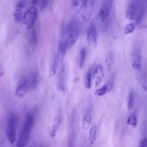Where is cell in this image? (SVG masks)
I'll list each match as a JSON object with an SVG mask.
<instances>
[{
    "instance_id": "7c38bea8",
    "label": "cell",
    "mask_w": 147,
    "mask_h": 147,
    "mask_svg": "<svg viewBox=\"0 0 147 147\" xmlns=\"http://www.w3.org/2000/svg\"><path fill=\"white\" fill-rule=\"evenodd\" d=\"M25 0H20V1L16 5L13 13V18L16 23H20L22 21L24 16L22 9L25 6Z\"/></svg>"
},
{
    "instance_id": "277c9868",
    "label": "cell",
    "mask_w": 147,
    "mask_h": 147,
    "mask_svg": "<svg viewBox=\"0 0 147 147\" xmlns=\"http://www.w3.org/2000/svg\"><path fill=\"white\" fill-rule=\"evenodd\" d=\"M17 116L14 113H11L7 118L6 126V135L11 144L16 141V128L17 125Z\"/></svg>"
},
{
    "instance_id": "1f68e13d",
    "label": "cell",
    "mask_w": 147,
    "mask_h": 147,
    "mask_svg": "<svg viewBox=\"0 0 147 147\" xmlns=\"http://www.w3.org/2000/svg\"><path fill=\"white\" fill-rule=\"evenodd\" d=\"M142 88L144 89V91H147V86H145V85H143V86H142Z\"/></svg>"
},
{
    "instance_id": "e0dca14e",
    "label": "cell",
    "mask_w": 147,
    "mask_h": 147,
    "mask_svg": "<svg viewBox=\"0 0 147 147\" xmlns=\"http://www.w3.org/2000/svg\"><path fill=\"white\" fill-rule=\"evenodd\" d=\"M92 121V115L90 109H88L85 112L83 121H82V127L84 130H87L91 123Z\"/></svg>"
},
{
    "instance_id": "484cf974",
    "label": "cell",
    "mask_w": 147,
    "mask_h": 147,
    "mask_svg": "<svg viewBox=\"0 0 147 147\" xmlns=\"http://www.w3.org/2000/svg\"><path fill=\"white\" fill-rule=\"evenodd\" d=\"M30 30V33L29 36V41L30 42V44L32 47H34L36 45L37 42V38L36 30L34 28H33Z\"/></svg>"
},
{
    "instance_id": "3957f363",
    "label": "cell",
    "mask_w": 147,
    "mask_h": 147,
    "mask_svg": "<svg viewBox=\"0 0 147 147\" xmlns=\"http://www.w3.org/2000/svg\"><path fill=\"white\" fill-rule=\"evenodd\" d=\"M38 16V10L36 6L30 7L24 14L22 22L28 30L34 28Z\"/></svg>"
},
{
    "instance_id": "4fadbf2b",
    "label": "cell",
    "mask_w": 147,
    "mask_h": 147,
    "mask_svg": "<svg viewBox=\"0 0 147 147\" xmlns=\"http://www.w3.org/2000/svg\"><path fill=\"white\" fill-rule=\"evenodd\" d=\"M76 140V134L74 125V122H71V125L68 132L67 147H75Z\"/></svg>"
},
{
    "instance_id": "7a4b0ae2",
    "label": "cell",
    "mask_w": 147,
    "mask_h": 147,
    "mask_svg": "<svg viewBox=\"0 0 147 147\" xmlns=\"http://www.w3.org/2000/svg\"><path fill=\"white\" fill-rule=\"evenodd\" d=\"M34 117L31 114H27L17 142V147H24L29 142L33 127Z\"/></svg>"
},
{
    "instance_id": "83f0119b",
    "label": "cell",
    "mask_w": 147,
    "mask_h": 147,
    "mask_svg": "<svg viewBox=\"0 0 147 147\" xmlns=\"http://www.w3.org/2000/svg\"><path fill=\"white\" fill-rule=\"evenodd\" d=\"M136 29V24L134 23H129L127 24L123 29V34L125 35L132 33Z\"/></svg>"
},
{
    "instance_id": "5bb4252c",
    "label": "cell",
    "mask_w": 147,
    "mask_h": 147,
    "mask_svg": "<svg viewBox=\"0 0 147 147\" xmlns=\"http://www.w3.org/2000/svg\"><path fill=\"white\" fill-rule=\"evenodd\" d=\"M37 78V75L34 72H32L25 79L29 92H31L34 90L36 84Z\"/></svg>"
},
{
    "instance_id": "d4e9b609",
    "label": "cell",
    "mask_w": 147,
    "mask_h": 147,
    "mask_svg": "<svg viewBox=\"0 0 147 147\" xmlns=\"http://www.w3.org/2000/svg\"><path fill=\"white\" fill-rule=\"evenodd\" d=\"M86 49L84 48H82L80 50L79 52V68H82L86 61Z\"/></svg>"
},
{
    "instance_id": "d6a6232c",
    "label": "cell",
    "mask_w": 147,
    "mask_h": 147,
    "mask_svg": "<svg viewBox=\"0 0 147 147\" xmlns=\"http://www.w3.org/2000/svg\"><path fill=\"white\" fill-rule=\"evenodd\" d=\"M116 1V0H111L112 2H114V1Z\"/></svg>"
},
{
    "instance_id": "4dcf8cb0",
    "label": "cell",
    "mask_w": 147,
    "mask_h": 147,
    "mask_svg": "<svg viewBox=\"0 0 147 147\" xmlns=\"http://www.w3.org/2000/svg\"><path fill=\"white\" fill-rule=\"evenodd\" d=\"M39 0H31V3L33 6H37L38 4Z\"/></svg>"
},
{
    "instance_id": "cb8c5ba5",
    "label": "cell",
    "mask_w": 147,
    "mask_h": 147,
    "mask_svg": "<svg viewBox=\"0 0 147 147\" xmlns=\"http://www.w3.org/2000/svg\"><path fill=\"white\" fill-rule=\"evenodd\" d=\"M92 71L91 69H90L86 74L84 79V86L87 89H90L91 87V82H92Z\"/></svg>"
},
{
    "instance_id": "9c48e42d",
    "label": "cell",
    "mask_w": 147,
    "mask_h": 147,
    "mask_svg": "<svg viewBox=\"0 0 147 147\" xmlns=\"http://www.w3.org/2000/svg\"><path fill=\"white\" fill-rule=\"evenodd\" d=\"M112 3L113 2L111 0L104 1L98 14V18L100 22H104L108 18L111 8Z\"/></svg>"
},
{
    "instance_id": "7402d4cb",
    "label": "cell",
    "mask_w": 147,
    "mask_h": 147,
    "mask_svg": "<svg viewBox=\"0 0 147 147\" xmlns=\"http://www.w3.org/2000/svg\"><path fill=\"white\" fill-rule=\"evenodd\" d=\"M59 59L57 55V54L54 56L51 65L50 67V72H49V76L52 77L55 75L56 73V70H57V67L59 64Z\"/></svg>"
},
{
    "instance_id": "d6986e66",
    "label": "cell",
    "mask_w": 147,
    "mask_h": 147,
    "mask_svg": "<svg viewBox=\"0 0 147 147\" xmlns=\"http://www.w3.org/2000/svg\"><path fill=\"white\" fill-rule=\"evenodd\" d=\"M86 0H72V10L75 14L79 13L83 9Z\"/></svg>"
},
{
    "instance_id": "8fae6325",
    "label": "cell",
    "mask_w": 147,
    "mask_h": 147,
    "mask_svg": "<svg viewBox=\"0 0 147 147\" xmlns=\"http://www.w3.org/2000/svg\"><path fill=\"white\" fill-rule=\"evenodd\" d=\"M92 75L95 87L98 86L104 78V71L102 66L101 65H96L92 71Z\"/></svg>"
},
{
    "instance_id": "4316f807",
    "label": "cell",
    "mask_w": 147,
    "mask_h": 147,
    "mask_svg": "<svg viewBox=\"0 0 147 147\" xmlns=\"http://www.w3.org/2000/svg\"><path fill=\"white\" fill-rule=\"evenodd\" d=\"M134 105V93L133 91H130L127 98V107L128 110H131L133 108Z\"/></svg>"
},
{
    "instance_id": "8992f818",
    "label": "cell",
    "mask_w": 147,
    "mask_h": 147,
    "mask_svg": "<svg viewBox=\"0 0 147 147\" xmlns=\"http://www.w3.org/2000/svg\"><path fill=\"white\" fill-rule=\"evenodd\" d=\"M140 3L141 0H131L129 2L125 13L126 20L129 21L135 20L140 8Z\"/></svg>"
},
{
    "instance_id": "44dd1931",
    "label": "cell",
    "mask_w": 147,
    "mask_h": 147,
    "mask_svg": "<svg viewBox=\"0 0 147 147\" xmlns=\"http://www.w3.org/2000/svg\"><path fill=\"white\" fill-rule=\"evenodd\" d=\"M97 133V126L96 125H93L90 129L88 134V142L90 145H92L96 138Z\"/></svg>"
},
{
    "instance_id": "6da1fadb",
    "label": "cell",
    "mask_w": 147,
    "mask_h": 147,
    "mask_svg": "<svg viewBox=\"0 0 147 147\" xmlns=\"http://www.w3.org/2000/svg\"><path fill=\"white\" fill-rule=\"evenodd\" d=\"M79 34V25L78 22L71 21L64 29L60 39L66 42L67 48H71L77 42Z\"/></svg>"
},
{
    "instance_id": "5b68a950",
    "label": "cell",
    "mask_w": 147,
    "mask_h": 147,
    "mask_svg": "<svg viewBox=\"0 0 147 147\" xmlns=\"http://www.w3.org/2000/svg\"><path fill=\"white\" fill-rule=\"evenodd\" d=\"M131 65L136 71H140L141 65V45L136 43L131 52Z\"/></svg>"
},
{
    "instance_id": "9a60e30c",
    "label": "cell",
    "mask_w": 147,
    "mask_h": 147,
    "mask_svg": "<svg viewBox=\"0 0 147 147\" xmlns=\"http://www.w3.org/2000/svg\"><path fill=\"white\" fill-rule=\"evenodd\" d=\"M28 92H29L28 87L26 83V81L24 80L18 85L16 90L15 94L18 98H23Z\"/></svg>"
},
{
    "instance_id": "ffe728a7",
    "label": "cell",
    "mask_w": 147,
    "mask_h": 147,
    "mask_svg": "<svg viewBox=\"0 0 147 147\" xmlns=\"http://www.w3.org/2000/svg\"><path fill=\"white\" fill-rule=\"evenodd\" d=\"M114 59L113 54L111 52L108 53L106 56L105 60V63L108 71H110L111 70L114 64Z\"/></svg>"
},
{
    "instance_id": "2e32d148",
    "label": "cell",
    "mask_w": 147,
    "mask_h": 147,
    "mask_svg": "<svg viewBox=\"0 0 147 147\" xmlns=\"http://www.w3.org/2000/svg\"><path fill=\"white\" fill-rule=\"evenodd\" d=\"M61 119H62V115H61V114L60 112L58 113V114H57L55 120H54V122H53V123L51 127V130H50V132H49V134H50V136L51 137H54L56 135V131H57L58 130V128L60 126V124L61 123Z\"/></svg>"
},
{
    "instance_id": "f1b7e54d",
    "label": "cell",
    "mask_w": 147,
    "mask_h": 147,
    "mask_svg": "<svg viewBox=\"0 0 147 147\" xmlns=\"http://www.w3.org/2000/svg\"><path fill=\"white\" fill-rule=\"evenodd\" d=\"M48 0H39L38 1V5L40 9L42 10L44 9L48 5Z\"/></svg>"
},
{
    "instance_id": "52a82bcc",
    "label": "cell",
    "mask_w": 147,
    "mask_h": 147,
    "mask_svg": "<svg viewBox=\"0 0 147 147\" xmlns=\"http://www.w3.org/2000/svg\"><path fill=\"white\" fill-rule=\"evenodd\" d=\"M86 40L87 45L91 48H95L97 46V31L96 26L91 24L88 28L86 34Z\"/></svg>"
},
{
    "instance_id": "603a6c76",
    "label": "cell",
    "mask_w": 147,
    "mask_h": 147,
    "mask_svg": "<svg viewBox=\"0 0 147 147\" xmlns=\"http://www.w3.org/2000/svg\"><path fill=\"white\" fill-rule=\"evenodd\" d=\"M126 124L133 127H136L138 125V118L136 113H133L129 115L126 121Z\"/></svg>"
},
{
    "instance_id": "ac0fdd59",
    "label": "cell",
    "mask_w": 147,
    "mask_h": 147,
    "mask_svg": "<svg viewBox=\"0 0 147 147\" xmlns=\"http://www.w3.org/2000/svg\"><path fill=\"white\" fill-rule=\"evenodd\" d=\"M112 87H113V84L111 83H109L107 84L103 85L100 88L97 89L95 91L94 94L98 96H103L105 95H106L107 93H108L111 90Z\"/></svg>"
},
{
    "instance_id": "30bf717a",
    "label": "cell",
    "mask_w": 147,
    "mask_h": 147,
    "mask_svg": "<svg viewBox=\"0 0 147 147\" xmlns=\"http://www.w3.org/2000/svg\"><path fill=\"white\" fill-rule=\"evenodd\" d=\"M66 82V71L64 65H63L59 71L56 82V88L62 92H64L65 89Z\"/></svg>"
},
{
    "instance_id": "f546056e",
    "label": "cell",
    "mask_w": 147,
    "mask_h": 147,
    "mask_svg": "<svg viewBox=\"0 0 147 147\" xmlns=\"http://www.w3.org/2000/svg\"><path fill=\"white\" fill-rule=\"evenodd\" d=\"M138 147H147V137H144L140 142Z\"/></svg>"
},
{
    "instance_id": "ba28073f",
    "label": "cell",
    "mask_w": 147,
    "mask_h": 147,
    "mask_svg": "<svg viewBox=\"0 0 147 147\" xmlns=\"http://www.w3.org/2000/svg\"><path fill=\"white\" fill-rule=\"evenodd\" d=\"M95 0H86L82 9V17L84 22H88L92 17Z\"/></svg>"
}]
</instances>
